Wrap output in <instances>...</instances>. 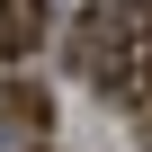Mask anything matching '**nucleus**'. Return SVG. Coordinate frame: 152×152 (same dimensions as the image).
Returning <instances> with one entry per match:
<instances>
[{"instance_id":"1","label":"nucleus","mask_w":152,"mask_h":152,"mask_svg":"<svg viewBox=\"0 0 152 152\" xmlns=\"http://www.w3.org/2000/svg\"><path fill=\"white\" fill-rule=\"evenodd\" d=\"M45 36H54V0H0V54L9 63H27Z\"/></svg>"},{"instance_id":"2","label":"nucleus","mask_w":152,"mask_h":152,"mask_svg":"<svg viewBox=\"0 0 152 152\" xmlns=\"http://www.w3.org/2000/svg\"><path fill=\"white\" fill-rule=\"evenodd\" d=\"M45 116H54V99H45L36 81H9V90H0V125H18V134H45Z\"/></svg>"},{"instance_id":"3","label":"nucleus","mask_w":152,"mask_h":152,"mask_svg":"<svg viewBox=\"0 0 152 152\" xmlns=\"http://www.w3.org/2000/svg\"><path fill=\"white\" fill-rule=\"evenodd\" d=\"M36 152H54V143H36Z\"/></svg>"}]
</instances>
